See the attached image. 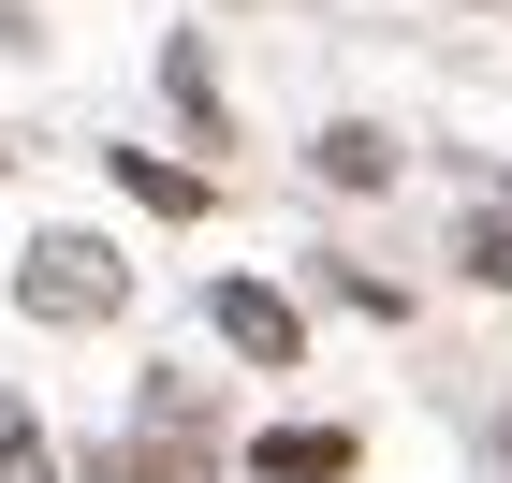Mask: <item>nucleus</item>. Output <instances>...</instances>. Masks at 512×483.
I'll use <instances>...</instances> for the list:
<instances>
[{
  "label": "nucleus",
  "mask_w": 512,
  "mask_h": 483,
  "mask_svg": "<svg viewBox=\"0 0 512 483\" xmlns=\"http://www.w3.org/2000/svg\"><path fill=\"white\" fill-rule=\"evenodd\" d=\"M15 308H30V322H118V308H132L118 235H74V220L30 235V249H15Z\"/></svg>",
  "instance_id": "f257e3e1"
},
{
  "label": "nucleus",
  "mask_w": 512,
  "mask_h": 483,
  "mask_svg": "<svg viewBox=\"0 0 512 483\" xmlns=\"http://www.w3.org/2000/svg\"><path fill=\"white\" fill-rule=\"evenodd\" d=\"M205 322H220V337H235L249 366H293V352H308L293 293H264V279H205Z\"/></svg>",
  "instance_id": "f03ea898"
},
{
  "label": "nucleus",
  "mask_w": 512,
  "mask_h": 483,
  "mask_svg": "<svg viewBox=\"0 0 512 483\" xmlns=\"http://www.w3.org/2000/svg\"><path fill=\"white\" fill-rule=\"evenodd\" d=\"M249 469L264 483H337L352 469V425H278V440H249Z\"/></svg>",
  "instance_id": "7ed1b4c3"
},
{
  "label": "nucleus",
  "mask_w": 512,
  "mask_h": 483,
  "mask_svg": "<svg viewBox=\"0 0 512 483\" xmlns=\"http://www.w3.org/2000/svg\"><path fill=\"white\" fill-rule=\"evenodd\" d=\"M205 469H220V454H191V440H147V425L88 454V483H205Z\"/></svg>",
  "instance_id": "20e7f679"
},
{
  "label": "nucleus",
  "mask_w": 512,
  "mask_h": 483,
  "mask_svg": "<svg viewBox=\"0 0 512 483\" xmlns=\"http://www.w3.org/2000/svg\"><path fill=\"white\" fill-rule=\"evenodd\" d=\"M147 440H191V454H220V396H205L191 366H161V381H147Z\"/></svg>",
  "instance_id": "39448f33"
},
{
  "label": "nucleus",
  "mask_w": 512,
  "mask_h": 483,
  "mask_svg": "<svg viewBox=\"0 0 512 483\" xmlns=\"http://www.w3.org/2000/svg\"><path fill=\"white\" fill-rule=\"evenodd\" d=\"M308 161H322V191H381V176H395V132H381V118H337Z\"/></svg>",
  "instance_id": "423d86ee"
},
{
  "label": "nucleus",
  "mask_w": 512,
  "mask_h": 483,
  "mask_svg": "<svg viewBox=\"0 0 512 483\" xmlns=\"http://www.w3.org/2000/svg\"><path fill=\"white\" fill-rule=\"evenodd\" d=\"M454 264H469L483 293H512V205H469V220H454Z\"/></svg>",
  "instance_id": "0eeeda50"
},
{
  "label": "nucleus",
  "mask_w": 512,
  "mask_h": 483,
  "mask_svg": "<svg viewBox=\"0 0 512 483\" xmlns=\"http://www.w3.org/2000/svg\"><path fill=\"white\" fill-rule=\"evenodd\" d=\"M161 88H176V118H205V132H235V118H220V74H205V44H191V30L161 44Z\"/></svg>",
  "instance_id": "6e6552de"
},
{
  "label": "nucleus",
  "mask_w": 512,
  "mask_h": 483,
  "mask_svg": "<svg viewBox=\"0 0 512 483\" xmlns=\"http://www.w3.org/2000/svg\"><path fill=\"white\" fill-rule=\"evenodd\" d=\"M118 176H132V205H161V220H191V205H205V176H191V161H147V147H118Z\"/></svg>",
  "instance_id": "1a4fd4ad"
},
{
  "label": "nucleus",
  "mask_w": 512,
  "mask_h": 483,
  "mask_svg": "<svg viewBox=\"0 0 512 483\" xmlns=\"http://www.w3.org/2000/svg\"><path fill=\"white\" fill-rule=\"evenodd\" d=\"M0 483H59V454H44V425H30V396H0Z\"/></svg>",
  "instance_id": "9d476101"
},
{
  "label": "nucleus",
  "mask_w": 512,
  "mask_h": 483,
  "mask_svg": "<svg viewBox=\"0 0 512 483\" xmlns=\"http://www.w3.org/2000/svg\"><path fill=\"white\" fill-rule=\"evenodd\" d=\"M498 205H512V191H498Z\"/></svg>",
  "instance_id": "9b49d317"
}]
</instances>
